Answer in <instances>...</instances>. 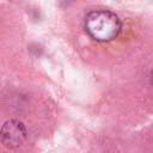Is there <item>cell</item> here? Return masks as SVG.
Wrapping results in <instances>:
<instances>
[{
    "label": "cell",
    "mask_w": 153,
    "mask_h": 153,
    "mask_svg": "<svg viewBox=\"0 0 153 153\" xmlns=\"http://www.w3.org/2000/svg\"><path fill=\"white\" fill-rule=\"evenodd\" d=\"M84 26L87 33L98 42H109L116 38L122 24L117 14L109 10H94L86 14Z\"/></svg>",
    "instance_id": "6da1fadb"
},
{
    "label": "cell",
    "mask_w": 153,
    "mask_h": 153,
    "mask_svg": "<svg viewBox=\"0 0 153 153\" xmlns=\"http://www.w3.org/2000/svg\"><path fill=\"white\" fill-rule=\"evenodd\" d=\"M27 136V130L23 122L18 120L6 121L0 129V140L7 148H17L24 143Z\"/></svg>",
    "instance_id": "7a4b0ae2"
},
{
    "label": "cell",
    "mask_w": 153,
    "mask_h": 153,
    "mask_svg": "<svg viewBox=\"0 0 153 153\" xmlns=\"http://www.w3.org/2000/svg\"><path fill=\"white\" fill-rule=\"evenodd\" d=\"M151 80H152V85H153V72H152V79Z\"/></svg>",
    "instance_id": "3957f363"
}]
</instances>
